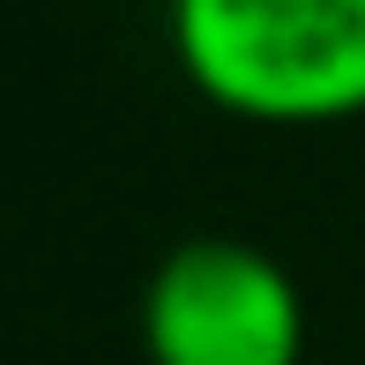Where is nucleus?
I'll use <instances>...</instances> for the list:
<instances>
[{"mask_svg": "<svg viewBox=\"0 0 365 365\" xmlns=\"http://www.w3.org/2000/svg\"><path fill=\"white\" fill-rule=\"evenodd\" d=\"M164 38L187 90L239 127L365 120V0H164Z\"/></svg>", "mask_w": 365, "mask_h": 365, "instance_id": "1", "label": "nucleus"}, {"mask_svg": "<svg viewBox=\"0 0 365 365\" xmlns=\"http://www.w3.org/2000/svg\"><path fill=\"white\" fill-rule=\"evenodd\" d=\"M142 365H306V291L254 239H179L135 306Z\"/></svg>", "mask_w": 365, "mask_h": 365, "instance_id": "2", "label": "nucleus"}]
</instances>
